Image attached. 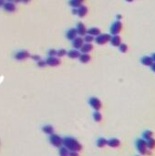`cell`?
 Masks as SVG:
<instances>
[{
    "mask_svg": "<svg viewBox=\"0 0 155 156\" xmlns=\"http://www.w3.org/2000/svg\"><path fill=\"white\" fill-rule=\"evenodd\" d=\"M63 146L66 147L70 152H79L82 150L81 143L75 137H71V136H66L63 138Z\"/></svg>",
    "mask_w": 155,
    "mask_h": 156,
    "instance_id": "obj_1",
    "label": "cell"
},
{
    "mask_svg": "<svg viewBox=\"0 0 155 156\" xmlns=\"http://www.w3.org/2000/svg\"><path fill=\"white\" fill-rule=\"evenodd\" d=\"M135 147L141 155H151V150L147 148L146 141L143 140L142 138H139L135 141Z\"/></svg>",
    "mask_w": 155,
    "mask_h": 156,
    "instance_id": "obj_2",
    "label": "cell"
},
{
    "mask_svg": "<svg viewBox=\"0 0 155 156\" xmlns=\"http://www.w3.org/2000/svg\"><path fill=\"white\" fill-rule=\"evenodd\" d=\"M48 141H49V143L55 148H60L61 146H63V138L59 136V134L53 133L49 135Z\"/></svg>",
    "mask_w": 155,
    "mask_h": 156,
    "instance_id": "obj_3",
    "label": "cell"
},
{
    "mask_svg": "<svg viewBox=\"0 0 155 156\" xmlns=\"http://www.w3.org/2000/svg\"><path fill=\"white\" fill-rule=\"evenodd\" d=\"M111 38V34H107V33H100L99 35H98L97 37H95L94 41L96 42V44L98 45H105L108 42H110Z\"/></svg>",
    "mask_w": 155,
    "mask_h": 156,
    "instance_id": "obj_4",
    "label": "cell"
},
{
    "mask_svg": "<svg viewBox=\"0 0 155 156\" xmlns=\"http://www.w3.org/2000/svg\"><path fill=\"white\" fill-rule=\"evenodd\" d=\"M28 58H30V53L26 50V49H21V50H18L14 54V59L16 60H19V61H23L27 59Z\"/></svg>",
    "mask_w": 155,
    "mask_h": 156,
    "instance_id": "obj_5",
    "label": "cell"
},
{
    "mask_svg": "<svg viewBox=\"0 0 155 156\" xmlns=\"http://www.w3.org/2000/svg\"><path fill=\"white\" fill-rule=\"evenodd\" d=\"M89 102V105L94 110V111H99L101 108H102V103H101V100L97 98V97H90L88 100Z\"/></svg>",
    "mask_w": 155,
    "mask_h": 156,
    "instance_id": "obj_6",
    "label": "cell"
},
{
    "mask_svg": "<svg viewBox=\"0 0 155 156\" xmlns=\"http://www.w3.org/2000/svg\"><path fill=\"white\" fill-rule=\"evenodd\" d=\"M122 30V23L120 20H116L115 22H113L110 28V32L111 35H119Z\"/></svg>",
    "mask_w": 155,
    "mask_h": 156,
    "instance_id": "obj_7",
    "label": "cell"
},
{
    "mask_svg": "<svg viewBox=\"0 0 155 156\" xmlns=\"http://www.w3.org/2000/svg\"><path fill=\"white\" fill-rule=\"evenodd\" d=\"M46 63H47V66H49V67H58L59 66L61 61L59 58H58L57 56H53V57H47L46 59Z\"/></svg>",
    "mask_w": 155,
    "mask_h": 156,
    "instance_id": "obj_8",
    "label": "cell"
},
{
    "mask_svg": "<svg viewBox=\"0 0 155 156\" xmlns=\"http://www.w3.org/2000/svg\"><path fill=\"white\" fill-rule=\"evenodd\" d=\"M66 39H68V40H70L72 41L75 38L78 37V33H77V29L76 27H70V28H68L66 32Z\"/></svg>",
    "mask_w": 155,
    "mask_h": 156,
    "instance_id": "obj_9",
    "label": "cell"
},
{
    "mask_svg": "<svg viewBox=\"0 0 155 156\" xmlns=\"http://www.w3.org/2000/svg\"><path fill=\"white\" fill-rule=\"evenodd\" d=\"M76 29H77V33L79 37H84L85 35L87 34V27H86V26L82 22H79L77 24Z\"/></svg>",
    "mask_w": 155,
    "mask_h": 156,
    "instance_id": "obj_10",
    "label": "cell"
},
{
    "mask_svg": "<svg viewBox=\"0 0 155 156\" xmlns=\"http://www.w3.org/2000/svg\"><path fill=\"white\" fill-rule=\"evenodd\" d=\"M83 44H84V40H83V38L82 37H77V38H75L71 41L72 48H75V49H78V50H79V48L82 47Z\"/></svg>",
    "mask_w": 155,
    "mask_h": 156,
    "instance_id": "obj_11",
    "label": "cell"
},
{
    "mask_svg": "<svg viewBox=\"0 0 155 156\" xmlns=\"http://www.w3.org/2000/svg\"><path fill=\"white\" fill-rule=\"evenodd\" d=\"M93 50V45L91 43H85L82 45V47L79 48V52L80 53H87L89 54L90 52H91Z\"/></svg>",
    "mask_w": 155,
    "mask_h": 156,
    "instance_id": "obj_12",
    "label": "cell"
},
{
    "mask_svg": "<svg viewBox=\"0 0 155 156\" xmlns=\"http://www.w3.org/2000/svg\"><path fill=\"white\" fill-rule=\"evenodd\" d=\"M2 7L7 13H13V12H15L16 10V5H15L14 2H6Z\"/></svg>",
    "mask_w": 155,
    "mask_h": 156,
    "instance_id": "obj_13",
    "label": "cell"
},
{
    "mask_svg": "<svg viewBox=\"0 0 155 156\" xmlns=\"http://www.w3.org/2000/svg\"><path fill=\"white\" fill-rule=\"evenodd\" d=\"M107 145L111 148H118L120 146V141L119 140L118 138H111L108 140V143H107Z\"/></svg>",
    "mask_w": 155,
    "mask_h": 156,
    "instance_id": "obj_14",
    "label": "cell"
},
{
    "mask_svg": "<svg viewBox=\"0 0 155 156\" xmlns=\"http://www.w3.org/2000/svg\"><path fill=\"white\" fill-rule=\"evenodd\" d=\"M79 55H80L79 50L75 49V48H72V49H70V50L67 51V56L70 58V59H79Z\"/></svg>",
    "mask_w": 155,
    "mask_h": 156,
    "instance_id": "obj_15",
    "label": "cell"
},
{
    "mask_svg": "<svg viewBox=\"0 0 155 156\" xmlns=\"http://www.w3.org/2000/svg\"><path fill=\"white\" fill-rule=\"evenodd\" d=\"M77 9H78V14H77V16H79V17H84V16H86V15H87L88 12H89L88 7H87V6H84V5L79 6V7H77Z\"/></svg>",
    "mask_w": 155,
    "mask_h": 156,
    "instance_id": "obj_16",
    "label": "cell"
},
{
    "mask_svg": "<svg viewBox=\"0 0 155 156\" xmlns=\"http://www.w3.org/2000/svg\"><path fill=\"white\" fill-rule=\"evenodd\" d=\"M110 42H111V46L118 48L120 44H122V39H120L119 35H113V36H111V38Z\"/></svg>",
    "mask_w": 155,
    "mask_h": 156,
    "instance_id": "obj_17",
    "label": "cell"
},
{
    "mask_svg": "<svg viewBox=\"0 0 155 156\" xmlns=\"http://www.w3.org/2000/svg\"><path fill=\"white\" fill-rule=\"evenodd\" d=\"M141 63L144 66L151 67L153 63V59H152L151 56H143L141 58Z\"/></svg>",
    "mask_w": 155,
    "mask_h": 156,
    "instance_id": "obj_18",
    "label": "cell"
},
{
    "mask_svg": "<svg viewBox=\"0 0 155 156\" xmlns=\"http://www.w3.org/2000/svg\"><path fill=\"white\" fill-rule=\"evenodd\" d=\"M42 131L47 134V135H51L54 133V127L50 124H46V125H43L42 128H41Z\"/></svg>",
    "mask_w": 155,
    "mask_h": 156,
    "instance_id": "obj_19",
    "label": "cell"
},
{
    "mask_svg": "<svg viewBox=\"0 0 155 156\" xmlns=\"http://www.w3.org/2000/svg\"><path fill=\"white\" fill-rule=\"evenodd\" d=\"M107 143H108V140L104 137H99L97 139L96 141V145L98 148H104L105 146H107Z\"/></svg>",
    "mask_w": 155,
    "mask_h": 156,
    "instance_id": "obj_20",
    "label": "cell"
},
{
    "mask_svg": "<svg viewBox=\"0 0 155 156\" xmlns=\"http://www.w3.org/2000/svg\"><path fill=\"white\" fill-rule=\"evenodd\" d=\"M91 59V57L90 56V54L87 53H80L79 57V60L80 63L86 64V63H89Z\"/></svg>",
    "mask_w": 155,
    "mask_h": 156,
    "instance_id": "obj_21",
    "label": "cell"
},
{
    "mask_svg": "<svg viewBox=\"0 0 155 156\" xmlns=\"http://www.w3.org/2000/svg\"><path fill=\"white\" fill-rule=\"evenodd\" d=\"M87 34L90 35L93 37H97L98 35L100 34V29L97 27H91L90 28H87Z\"/></svg>",
    "mask_w": 155,
    "mask_h": 156,
    "instance_id": "obj_22",
    "label": "cell"
},
{
    "mask_svg": "<svg viewBox=\"0 0 155 156\" xmlns=\"http://www.w3.org/2000/svg\"><path fill=\"white\" fill-rule=\"evenodd\" d=\"M85 0H68V5H70L72 8H77L79 6L83 5Z\"/></svg>",
    "mask_w": 155,
    "mask_h": 156,
    "instance_id": "obj_23",
    "label": "cell"
},
{
    "mask_svg": "<svg viewBox=\"0 0 155 156\" xmlns=\"http://www.w3.org/2000/svg\"><path fill=\"white\" fill-rule=\"evenodd\" d=\"M153 137V131H150V130H146L144 131L142 133V138L143 139V140L147 141L149 140V139L152 138Z\"/></svg>",
    "mask_w": 155,
    "mask_h": 156,
    "instance_id": "obj_24",
    "label": "cell"
},
{
    "mask_svg": "<svg viewBox=\"0 0 155 156\" xmlns=\"http://www.w3.org/2000/svg\"><path fill=\"white\" fill-rule=\"evenodd\" d=\"M92 118L96 123H100L102 120V114L99 112V111H94L92 113Z\"/></svg>",
    "mask_w": 155,
    "mask_h": 156,
    "instance_id": "obj_25",
    "label": "cell"
},
{
    "mask_svg": "<svg viewBox=\"0 0 155 156\" xmlns=\"http://www.w3.org/2000/svg\"><path fill=\"white\" fill-rule=\"evenodd\" d=\"M146 145H147V148L149 150H153L155 149V139L152 137L151 139H149V140L146 141Z\"/></svg>",
    "mask_w": 155,
    "mask_h": 156,
    "instance_id": "obj_26",
    "label": "cell"
},
{
    "mask_svg": "<svg viewBox=\"0 0 155 156\" xmlns=\"http://www.w3.org/2000/svg\"><path fill=\"white\" fill-rule=\"evenodd\" d=\"M70 154V151H68L66 147L61 146L60 148H59V156H68Z\"/></svg>",
    "mask_w": 155,
    "mask_h": 156,
    "instance_id": "obj_27",
    "label": "cell"
},
{
    "mask_svg": "<svg viewBox=\"0 0 155 156\" xmlns=\"http://www.w3.org/2000/svg\"><path fill=\"white\" fill-rule=\"evenodd\" d=\"M94 39L95 38L93 36H90V35H89V34H86L83 38V40L85 43H91L92 41H94Z\"/></svg>",
    "mask_w": 155,
    "mask_h": 156,
    "instance_id": "obj_28",
    "label": "cell"
},
{
    "mask_svg": "<svg viewBox=\"0 0 155 156\" xmlns=\"http://www.w3.org/2000/svg\"><path fill=\"white\" fill-rule=\"evenodd\" d=\"M67 55V50L65 48H59L57 50V57L58 58H62Z\"/></svg>",
    "mask_w": 155,
    "mask_h": 156,
    "instance_id": "obj_29",
    "label": "cell"
},
{
    "mask_svg": "<svg viewBox=\"0 0 155 156\" xmlns=\"http://www.w3.org/2000/svg\"><path fill=\"white\" fill-rule=\"evenodd\" d=\"M118 48H119V50L122 52V53H126V52L128 51V46L125 43H122Z\"/></svg>",
    "mask_w": 155,
    "mask_h": 156,
    "instance_id": "obj_30",
    "label": "cell"
},
{
    "mask_svg": "<svg viewBox=\"0 0 155 156\" xmlns=\"http://www.w3.org/2000/svg\"><path fill=\"white\" fill-rule=\"evenodd\" d=\"M47 55L48 57H53V56H57V49L55 48H50L47 50Z\"/></svg>",
    "mask_w": 155,
    "mask_h": 156,
    "instance_id": "obj_31",
    "label": "cell"
},
{
    "mask_svg": "<svg viewBox=\"0 0 155 156\" xmlns=\"http://www.w3.org/2000/svg\"><path fill=\"white\" fill-rule=\"evenodd\" d=\"M37 66L39 68H45L47 66V63H46V60H43V59H40L39 61L37 62Z\"/></svg>",
    "mask_w": 155,
    "mask_h": 156,
    "instance_id": "obj_32",
    "label": "cell"
},
{
    "mask_svg": "<svg viewBox=\"0 0 155 156\" xmlns=\"http://www.w3.org/2000/svg\"><path fill=\"white\" fill-rule=\"evenodd\" d=\"M30 58L33 59V60H35V61H39L40 59H41V57L39 56V55H37V54H35V55H30Z\"/></svg>",
    "mask_w": 155,
    "mask_h": 156,
    "instance_id": "obj_33",
    "label": "cell"
},
{
    "mask_svg": "<svg viewBox=\"0 0 155 156\" xmlns=\"http://www.w3.org/2000/svg\"><path fill=\"white\" fill-rule=\"evenodd\" d=\"M68 156H79V154L78 152H70Z\"/></svg>",
    "mask_w": 155,
    "mask_h": 156,
    "instance_id": "obj_34",
    "label": "cell"
},
{
    "mask_svg": "<svg viewBox=\"0 0 155 156\" xmlns=\"http://www.w3.org/2000/svg\"><path fill=\"white\" fill-rule=\"evenodd\" d=\"M71 12H72V14H73V15H77V14H78V9L74 7V8H72Z\"/></svg>",
    "mask_w": 155,
    "mask_h": 156,
    "instance_id": "obj_35",
    "label": "cell"
},
{
    "mask_svg": "<svg viewBox=\"0 0 155 156\" xmlns=\"http://www.w3.org/2000/svg\"><path fill=\"white\" fill-rule=\"evenodd\" d=\"M151 71H152L153 72H155V62L152 63V65L151 66Z\"/></svg>",
    "mask_w": 155,
    "mask_h": 156,
    "instance_id": "obj_36",
    "label": "cell"
},
{
    "mask_svg": "<svg viewBox=\"0 0 155 156\" xmlns=\"http://www.w3.org/2000/svg\"><path fill=\"white\" fill-rule=\"evenodd\" d=\"M5 3H6V0H0V7H2Z\"/></svg>",
    "mask_w": 155,
    "mask_h": 156,
    "instance_id": "obj_37",
    "label": "cell"
},
{
    "mask_svg": "<svg viewBox=\"0 0 155 156\" xmlns=\"http://www.w3.org/2000/svg\"><path fill=\"white\" fill-rule=\"evenodd\" d=\"M116 19H117V20H120V19H122V16H120L119 14H118V15L116 16Z\"/></svg>",
    "mask_w": 155,
    "mask_h": 156,
    "instance_id": "obj_38",
    "label": "cell"
},
{
    "mask_svg": "<svg viewBox=\"0 0 155 156\" xmlns=\"http://www.w3.org/2000/svg\"><path fill=\"white\" fill-rule=\"evenodd\" d=\"M31 1V0H21V2H23V3H25V4H27V3H29Z\"/></svg>",
    "mask_w": 155,
    "mask_h": 156,
    "instance_id": "obj_39",
    "label": "cell"
},
{
    "mask_svg": "<svg viewBox=\"0 0 155 156\" xmlns=\"http://www.w3.org/2000/svg\"><path fill=\"white\" fill-rule=\"evenodd\" d=\"M151 58H152V59H153V62H155V53H153V54L151 55Z\"/></svg>",
    "mask_w": 155,
    "mask_h": 156,
    "instance_id": "obj_40",
    "label": "cell"
},
{
    "mask_svg": "<svg viewBox=\"0 0 155 156\" xmlns=\"http://www.w3.org/2000/svg\"><path fill=\"white\" fill-rule=\"evenodd\" d=\"M19 2H21V0H14V3H19Z\"/></svg>",
    "mask_w": 155,
    "mask_h": 156,
    "instance_id": "obj_41",
    "label": "cell"
},
{
    "mask_svg": "<svg viewBox=\"0 0 155 156\" xmlns=\"http://www.w3.org/2000/svg\"><path fill=\"white\" fill-rule=\"evenodd\" d=\"M126 2H129V3H131V2H133V0H125Z\"/></svg>",
    "mask_w": 155,
    "mask_h": 156,
    "instance_id": "obj_42",
    "label": "cell"
},
{
    "mask_svg": "<svg viewBox=\"0 0 155 156\" xmlns=\"http://www.w3.org/2000/svg\"><path fill=\"white\" fill-rule=\"evenodd\" d=\"M7 2H14V0H6Z\"/></svg>",
    "mask_w": 155,
    "mask_h": 156,
    "instance_id": "obj_43",
    "label": "cell"
},
{
    "mask_svg": "<svg viewBox=\"0 0 155 156\" xmlns=\"http://www.w3.org/2000/svg\"><path fill=\"white\" fill-rule=\"evenodd\" d=\"M135 156H141V155H135Z\"/></svg>",
    "mask_w": 155,
    "mask_h": 156,
    "instance_id": "obj_44",
    "label": "cell"
}]
</instances>
